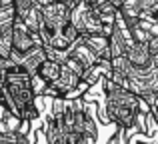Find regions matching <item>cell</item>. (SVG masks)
<instances>
[{"label": "cell", "instance_id": "1", "mask_svg": "<svg viewBox=\"0 0 158 144\" xmlns=\"http://www.w3.org/2000/svg\"><path fill=\"white\" fill-rule=\"evenodd\" d=\"M36 86L34 76H30L20 64H12L4 70V84L0 90V106L4 112L20 118L22 122H34L40 118L36 104Z\"/></svg>", "mask_w": 158, "mask_h": 144}, {"label": "cell", "instance_id": "3", "mask_svg": "<svg viewBox=\"0 0 158 144\" xmlns=\"http://www.w3.org/2000/svg\"><path fill=\"white\" fill-rule=\"evenodd\" d=\"M72 26L80 32L82 38L94 36V34H104L102 24H100V20H98L96 12H94V6L88 4V2H84V0H80L72 10Z\"/></svg>", "mask_w": 158, "mask_h": 144}, {"label": "cell", "instance_id": "14", "mask_svg": "<svg viewBox=\"0 0 158 144\" xmlns=\"http://www.w3.org/2000/svg\"><path fill=\"white\" fill-rule=\"evenodd\" d=\"M150 112H152V116H154V120H156V124H158V96H156V100L152 102V106H150Z\"/></svg>", "mask_w": 158, "mask_h": 144}, {"label": "cell", "instance_id": "10", "mask_svg": "<svg viewBox=\"0 0 158 144\" xmlns=\"http://www.w3.org/2000/svg\"><path fill=\"white\" fill-rule=\"evenodd\" d=\"M142 6L144 0H126V4L120 8V18H142Z\"/></svg>", "mask_w": 158, "mask_h": 144}, {"label": "cell", "instance_id": "18", "mask_svg": "<svg viewBox=\"0 0 158 144\" xmlns=\"http://www.w3.org/2000/svg\"><path fill=\"white\" fill-rule=\"evenodd\" d=\"M154 144H158V136H156V140H154Z\"/></svg>", "mask_w": 158, "mask_h": 144}, {"label": "cell", "instance_id": "9", "mask_svg": "<svg viewBox=\"0 0 158 144\" xmlns=\"http://www.w3.org/2000/svg\"><path fill=\"white\" fill-rule=\"evenodd\" d=\"M20 130H22V120L4 112L2 118H0V134H14V132H20Z\"/></svg>", "mask_w": 158, "mask_h": 144}, {"label": "cell", "instance_id": "2", "mask_svg": "<svg viewBox=\"0 0 158 144\" xmlns=\"http://www.w3.org/2000/svg\"><path fill=\"white\" fill-rule=\"evenodd\" d=\"M40 46H44L40 34L30 32V28H28L22 20H18L14 16V20H12V48H14V52H12L10 60L14 64H20V60H22L24 56H28L32 50H36V48H40Z\"/></svg>", "mask_w": 158, "mask_h": 144}, {"label": "cell", "instance_id": "17", "mask_svg": "<svg viewBox=\"0 0 158 144\" xmlns=\"http://www.w3.org/2000/svg\"><path fill=\"white\" fill-rule=\"evenodd\" d=\"M152 66H154V68H156V70H158V54L154 56V58H152Z\"/></svg>", "mask_w": 158, "mask_h": 144}, {"label": "cell", "instance_id": "5", "mask_svg": "<svg viewBox=\"0 0 158 144\" xmlns=\"http://www.w3.org/2000/svg\"><path fill=\"white\" fill-rule=\"evenodd\" d=\"M126 56H128V60H130V64L136 66V68H144V70L154 68V66H152V54H150V50H148L146 44L132 42L130 48H128Z\"/></svg>", "mask_w": 158, "mask_h": 144}, {"label": "cell", "instance_id": "12", "mask_svg": "<svg viewBox=\"0 0 158 144\" xmlns=\"http://www.w3.org/2000/svg\"><path fill=\"white\" fill-rule=\"evenodd\" d=\"M128 140H130L128 132L124 128H118L114 134H112V138H110V142H108V144H128Z\"/></svg>", "mask_w": 158, "mask_h": 144}, {"label": "cell", "instance_id": "7", "mask_svg": "<svg viewBox=\"0 0 158 144\" xmlns=\"http://www.w3.org/2000/svg\"><path fill=\"white\" fill-rule=\"evenodd\" d=\"M48 60V54H46V48L44 46H40V48H36V50H32L28 56H24L22 60H20V66L24 68L30 76H34L36 78V74H38L40 70V66H42L44 62Z\"/></svg>", "mask_w": 158, "mask_h": 144}, {"label": "cell", "instance_id": "15", "mask_svg": "<svg viewBox=\"0 0 158 144\" xmlns=\"http://www.w3.org/2000/svg\"><path fill=\"white\" fill-rule=\"evenodd\" d=\"M36 2L40 4L42 8H46V6H50V4H54V2H58V0H36Z\"/></svg>", "mask_w": 158, "mask_h": 144}, {"label": "cell", "instance_id": "6", "mask_svg": "<svg viewBox=\"0 0 158 144\" xmlns=\"http://www.w3.org/2000/svg\"><path fill=\"white\" fill-rule=\"evenodd\" d=\"M84 44L90 48V52H92L98 60H112V54H110V38H108V36H104V34L86 36Z\"/></svg>", "mask_w": 158, "mask_h": 144}, {"label": "cell", "instance_id": "19", "mask_svg": "<svg viewBox=\"0 0 158 144\" xmlns=\"http://www.w3.org/2000/svg\"><path fill=\"white\" fill-rule=\"evenodd\" d=\"M138 144H148V142H138Z\"/></svg>", "mask_w": 158, "mask_h": 144}, {"label": "cell", "instance_id": "8", "mask_svg": "<svg viewBox=\"0 0 158 144\" xmlns=\"http://www.w3.org/2000/svg\"><path fill=\"white\" fill-rule=\"evenodd\" d=\"M60 74H62V64L48 58L46 62L40 66L38 74H36V80H40L44 86H50V84H54V82L60 78Z\"/></svg>", "mask_w": 158, "mask_h": 144}, {"label": "cell", "instance_id": "4", "mask_svg": "<svg viewBox=\"0 0 158 144\" xmlns=\"http://www.w3.org/2000/svg\"><path fill=\"white\" fill-rule=\"evenodd\" d=\"M104 112H106V122H114L118 128H124L128 132V136L138 128L140 114H136L134 110H128V108L118 106V104H114V102H110V100H104Z\"/></svg>", "mask_w": 158, "mask_h": 144}, {"label": "cell", "instance_id": "11", "mask_svg": "<svg viewBox=\"0 0 158 144\" xmlns=\"http://www.w3.org/2000/svg\"><path fill=\"white\" fill-rule=\"evenodd\" d=\"M64 66H68L70 70H72L74 74H78L80 78H82V76L86 74V70H88V68H86V64L82 62V60L78 58V56H74V54H68V58H66Z\"/></svg>", "mask_w": 158, "mask_h": 144}, {"label": "cell", "instance_id": "13", "mask_svg": "<svg viewBox=\"0 0 158 144\" xmlns=\"http://www.w3.org/2000/svg\"><path fill=\"white\" fill-rule=\"evenodd\" d=\"M146 46H148V50H150L152 58H154V56L158 54V34H156V36H154V38H152V40H150L148 44H146Z\"/></svg>", "mask_w": 158, "mask_h": 144}, {"label": "cell", "instance_id": "16", "mask_svg": "<svg viewBox=\"0 0 158 144\" xmlns=\"http://www.w3.org/2000/svg\"><path fill=\"white\" fill-rule=\"evenodd\" d=\"M110 2H112V4H114V6H116V8L120 10V8H122L124 4H126V0H110Z\"/></svg>", "mask_w": 158, "mask_h": 144}]
</instances>
